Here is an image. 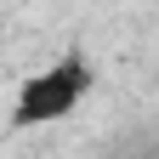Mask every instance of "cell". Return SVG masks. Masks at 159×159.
Instances as JSON below:
<instances>
[{"label":"cell","mask_w":159,"mask_h":159,"mask_svg":"<svg viewBox=\"0 0 159 159\" xmlns=\"http://www.w3.org/2000/svg\"><path fill=\"white\" fill-rule=\"evenodd\" d=\"M91 85H97V74H91L85 57H57L51 68H40V74L23 80V91L11 102V125H23V131L51 125V119H63V114H74L85 102Z\"/></svg>","instance_id":"6da1fadb"}]
</instances>
